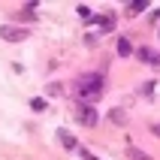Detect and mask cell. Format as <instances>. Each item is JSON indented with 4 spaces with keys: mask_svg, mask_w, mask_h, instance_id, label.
<instances>
[{
    "mask_svg": "<svg viewBox=\"0 0 160 160\" xmlns=\"http://www.w3.org/2000/svg\"><path fill=\"white\" fill-rule=\"evenodd\" d=\"M103 76L100 72H88V76H79V79L72 82V97L85 103V106H94L100 97H103Z\"/></svg>",
    "mask_w": 160,
    "mask_h": 160,
    "instance_id": "obj_1",
    "label": "cell"
},
{
    "mask_svg": "<svg viewBox=\"0 0 160 160\" xmlns=\"http://www.w3.org/2000/svg\"><path fill=\"white\" fill-rule=\"evenodd\" d=\"M76 121L85 124V127H97V121H100L97 106H85V103H79V106H76Z\"/></svg>",
    "mask_w": 160,
    "mask_h": 160,
    "instance_id": "obj_2",
    "label": "cell"
},
{
    "mask_svg": "<svg viewBox=\"0 0 160 160\" xmlns=\"http://www.w3.org/2000/svg\"><path fill=\"white\" fill-rule=\"evenodd\" d=\"M0 36L6 39V42H21L27 36V30L24 27H12V24H6V27H0Z\"/></svg>",
    "mask_w": 160,
    "mask_h": 160,
    "instance_id": "obj_3",
    "label": "cell"
},
{
    "mask_svg": "<svg viewBox=\"0 0 160 160\" xmlns=\"http://www.w3.org/2000/svg\"><path fill=\"white\" fill-rule=\"evenodd\" d=\"M136 58L142 63H151V67H160V54L154 52V48H148V45H139L136 48Z\"/></svg>",
    "mask_w": 160,
    "mask_h": 160,
    "instance_id": "obj_4",
    "label": "cell"
},
{
    "mask_svg": "<svg viewBox=\"0 0 160 160\" xmlns=\"http://www.w3.org/2000/svg\"><path fill=\"white\" fill-rule=\"evenodd\" d=\"M58 139H61V145H63V148H70V151H72V148H79L76 136H72V133H67V130H58Z\"/></svg>",
    "mask_w": 160,
    "mask_h": 160,
    "instance_id": "obj_5",
    "label": "cell"
},
{
    "mask_svg": "<svg viewBox=\"0 0 160 160\" xmlns=\"http://www.w3.org/2000/svg\"><path fill=\"white\" fill-rule=\"evenodd\" d=\"M118 54H121V58H130V54H133V45H130L127 36H118Z\"/></svg>",
    "mask_w": 160,
    "mask_h": 160,
    "instance_id": "obj_6",
    "label": "cell"
},
{
    "mask_svg": "<svg viewBox=\"0 0 160 160\" xmlns=\"http://www.w3.org/2000/svg\"><path fill=\"white\" fill-rule=\"evenodd\" d=\"M127 157H130V160H154L151 154H145L142 148H133V145H130V148H127Z\"/></svg>",
    "mask_w": 160,
    "mask_h": 160,
    "instance_id": "obj_7",
    "label": "cell"
},
{
    "mask_svg": "<svg viewBox=\"0 0 160 160\" xmlns=\"http://www.w3.org/2000/svg\"><path fill=\"white\" fill-rule=\"evenodd\" d=\"M145 6H148V3H145V0H142V3H139V0H136V3H130V6H127V15H139V12H142Z\"/></svg>",
    "mask_w": 160,
    "mask_h": 160,
    "instance_id": "obj_8",
    "label": "cell"
},
{
    "mask_svg": "<svg viewBox=\"0 0 160 160\" xmlns=\"http://www.w3.org/2000/svg\"><path fill=\"white\" fill-rule=\"evenodd\" d=\"M109 118H112L115 124H124V121H127V115H124V112H118V109H115V112H112V115H109Z\"/></svg>",
    "mask_w": 160,
    "mask_h": 160,
    "instance_id": "obj_9",
    "label": "cell"
},
{
    "mask_svg": "<svg viewBox=\"0 0 160 160\" xmlns=\"http://www.w3.org/2000/svg\"><path fill=\"white\" fill-rule=\"evenodd\" d=\"M30 109H33V112H42V109H45V100H39V97H36L33 103H30Z\"/></svg>",
    "mask_w": 160,
    "mask_h": 160,
    "instance_id": "obj_10",
    "label": "cell"
},
{
    "mask_svg": "<svg viewBox=\"0 0 160 160\" xmlns=\"http://www.w3.org/2000/svg\"><path fill=\"white\" fill-rule=\"evenodd\" d=\"M97 24H100V27H112V15H100Z\"/></svg>",
    "mask_w": 160,
    "mask_h": 160,
    "instance_id": "obj_11",
    "label": "cell"
},
{
    "mask_svg": "<svg viewBox=\"0 0 160 160\" xmlns=\"http://www.w3.org/2000/svg\"><path fill=\"white\" fill-rule=\"evenodd\" d=\"M82 157H85V160H97V157H94L91 151H85V148H82Z\"/></svg>",
    "mask_w": 160,
    "mask_h": 160,
    "instance_id": "obj_12",
    "label": "cell"
},
{
    "mask_svg": "<svg viewBox=\"0 0 160 160\" xmlns=\"http://www.w3.org/2000/svg\"><path fill=\"white\" fill-rule=\"evenodd\" d=\"M151 133H154V136L160 139V124H154V127H151Z\"/></svg>",
    "mask_w": 160,
    "mask_h": 160,
    "instance_id": "obj_13",
    "label": "cell"
},
{
    "mask_svg": "<svg viewBox=\"0 0 160 160\" xmlns=\"http://www.w3.org/2000/svg\"><path fill=\"white\" fill-rule=\"evenodd\" d=\"M157 36H160V27H157Z\"/></svg>",
    "mask_w": 160,
    "mask_h": 160,
    "instance_id": "obj_14",
    "label": "cell"
}]
</instances>
